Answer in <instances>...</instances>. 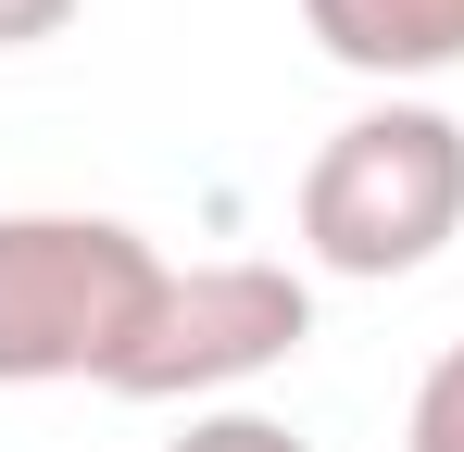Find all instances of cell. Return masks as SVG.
Returning <instances> with one entry per match:
<instances>
[{"label":"cell","instance_id":"cell-1","mask_svg":"<svg viewBox=\"0 0 464 452\" xmlns=\"http://www.w3.org/2000/svg\"><path fill=\"white\" fill-rule=\"evenodd\" d=\"M302 251L326 277H414L464 239V126L440 101H364L352 126H326L302 163Z\"/></svg>","mask_w":464,"mask_h":452},{"label":"cell","instance_id":"cell-2","mask_svg":"<svg viewBox=\"0 0 464 452\" xmlns=\"http://www.w3.org/2000/svg\"><path fill=\"white\" fill-rule=\"evenodd\" d=\"M163 277L176 264L126 214H0V389H113Z\"/></svg>","mask_w":464,"mask_h":452},{"label":"cell","instance_id":"cell-3","mask_svg":"<svg viewBox=\"0 0 464 452\" xmlns=\"http://www.w3.org/2000/svg\"><path fill=\"white\" fill-rule=\"evenodd\" d=\"M314 339V290L289 264H176L163 301L139 314L126 365H113V402H227L251 377H276Z\"/></svg>","mask_w":464,"mask_h":452},{"label":"cell","instance_id":"cell-4","mask_svg":"<svg viewBox=\"0 0 464 452\" xmlns=\"http://www.w3.org/2000/svg\"><path fill=\"white\" fill-rule=\"evenodd\" d=\"M314 51L352 75H377V88H401V75H452L464 64V0H302Z\"/></svg>","mask_w":464,"mask_h":452},{"label":"cell","instance_id":"cell-5","mask_svg":"<svg viewBox=\"0 0 464 452\" xmlns=\"http://www.w3.org/2000/svg\"><path fill=\"white\" fill-rule=\"evenodd\" d=\"M401 452H464V339L414 377V402H401Z\"/></svg>","mask_w":464,"mask_h":452},{"label":"cell","instance_id":"cell-6","mask_svg":"<svg viewBox=\"0 0 464 452\" xmlns=\"http://www.w3.org/2000/svg\"><path fill=\"white\" fill-rule=\"evenodd\" d=\"M163 452H314V440L276 415H188V440H163Z\"/></svg>","mask_w":464,"mask_h":452},{"label":"cell","instance_id":"cell-7","mask_svg":"<svg viewBox=\"0 0 464 452\" xmlns=\"http://www.w3.org/2000/svg\"><path fill=\"white\" fill-rule=\"evenodd\" d=\"M63 25H76V0H0V51H38Z\"/></svg>","mask_w":464,"mask_h":452}]
</instances>
